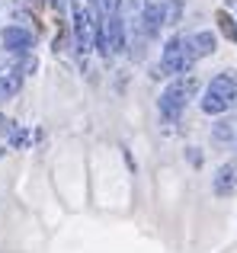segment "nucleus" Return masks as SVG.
I'll use <instances>...</instances> for the list:
<instances>
[{"label": "nucleus", "mask_w": 237, "mask_h": 253, "mask_svg": "<svg viewBox=\"0 0 237 253\" xmlns=\"http://www.w3.org/2000/svg\"><path fill=\"white\" fill-rule=\"evenodd\" d=\"M234 99H237L234 77L231 74H218V77H212L205 96H202V112H208V116H221V112H228L234 106Z\"/></svg>", "instance_id": "1"}, {"label": "nucleus", "mask_w": 237, "mask_h": 253, "mask_svg": "<svg viewBox=\"0 0 237 253\" xmlns=\"http://www.w3.org/2000/svg\"><path fill=\"white\" fill-rule=\"evenodd\" d=\"M196 77H180V81H173L167 86V90L160 93V116L163 119H180L183 116V109H186V103L193 99V93H196Z\"/></svg>", "instance_id": "2"}, {"label": "nucleus", "mask_w": 237, "mask_h": 253, "mask_svg": "<svg viewBox=\"0 0 237 253\" xmlns=\"http://www.w3.org/2000/svg\"><path fill=\"white\" fill-rule=\"evenodd\" d=\"M193 68V58L186 51V36H173L167 45H163L160 55V68H157V77H170V74H186Z\"/></svg>", "instance_id": "3"}, {"label": "nucleus", "mask_w": 237, "mask_h": 253, "mask_svg": "<svg viewBox=\"0 0 237 253\" xmlns=\"http://www.w3.org/2000/svg\"><path fill=\"white\" fill-rule=\"evenodd\" d=\"M71 16H74V48L80 51V55H87V51H90V29H93L90 13H87V6H83L80 0H74Z\"/></svg>", "instance_id": "4"}, {"label": "nucleus", "mask_w": 237, "mask_h": 253, "mask_svg": "<svg viewBox=\"0 0 237 253\" xmlns=\"http://www.w3.org/2000/svg\"><path fill=\"white\" fill-rule=\"evenodd\" d=\"M32 42H36V36H32L29 29H23V26H6V29H3V48L13 51V55L29 51Z\"/></svg>", "instance_id": "5"}, {"label": "nucleus", "mask_w": 237, "mask_h": 253, "mask_svg": "<svg viewBox=\"0 0 237 253\" xmlns=\"http://www.w3.org/2000/svg\"><path fill=\"white\" fill-rule=\"evenodd\" d=\"M215 45H218L215 32H196V36H186V51H189V58H193V64L199 61V58L212 55Z\"/></svg>", "instance_id": "6"}, {"label": "nucleus", "mask_w": 237, "mask_h": 253, "mask_svg": "<svg viewBox=\"0 0 237 253\" xmlns=\"http://www.w3.org/2000/svg\"><path fill=\"white\" fill-rule=\"evenodd\" d=\"M163 26H167V16H163V0H154V3L144 6V36H157Z\"/></svg>", "instance_id": "7"}, {"label": "nucleus", "mask_w": 237, "mask_h": 253, "mask_svg": "<svg viewBox=\"0 0 237 253\" xmlns=\"http://www.w3.org/2000/svg\"><path fill=\"white\" fill-rule=\"evenodd\" d=\"M234 186H237V164H225V167L215 173L212 189H215V196H231Z\"/></svg>", "instance_id": "8"}, {"label": "nucleus", "mask_w": 237, "mask_h": 253, "mask_svg": "<svg viewBox=\"0 0 237 253\" xmlns=\"http://www.w3.org/2000/svg\"><path fill=\"white\" fill-rule=\"evenodd\" d=\"M106 36H109V51L118 55V51L125 48V29H122V19H118V16L106 19Z\"/></svg>", "instance_id": "9"}, {"label": "nucleus", "mask_w": 237, "mask_h": 253, "mask_svg": "<svg viewBox=\"0 0 237 253\" xmlns=\"http://www.w3.org/2000/svg\"><path fill=\"white\" fill-rule=\"evenodd\" d=\"M19 71H3L0 74V99H10V96H16L19 93Z\"/></svg>", "instance_id": "10"}, {"label": "nucleus", "mask_w": 237, "mask_h": 253, "mask_svg": "<svg viewBox=\"0 0 237 253\" xmlns=\"http://www.w3.org/2000/svg\"><path fill=\"white\" fill-rule=\"evenodd\" d=\"M163 16H167V26H176L183 16V3L180 0H163Z\"/></svg>", "instance_id": "11"}, {"label": "nucleus", "mask_w": 237, "mask_h": 253, "mask_svg": "<svg viewBox=\"0 0 237 253\" xmlns=\"http://www.w3.org/2000/svg\"><path fill=\"white\" fill-rule=\"evenodd\" d=\"M215 19H218V29L225 32V36L231 39V42H237V26H234V19L228 16V13H218V16H215Z\"/></svg>", "instance_id": "12"}, {"label": "nucleus", "mask_w": 237, "mask_h": 253, "mask_svg": "<svg viewBox=\"0 0 237 253\" xmlns=\"http://www.w3.org/2000/svg\"><path fill=\"white\" fill-rule=\"evenodd\" d=\"M100 3H103V10H106V16H116L118 6H122V0H100Z\"/></svg>", "instance_id": "13"}, {"label": "nucleus", "mask_w": 237, "mask_h": 253, "mask_svg": "<svg viewBox=\"0 0 237 253\" xmlns=\"http://www.w3.org/2000/svg\"><path fill=\"white\" fill-rule=\"evenodd\" d=\"M36 68H39V61H36V58H26V61H23V68H19V71H23V74H32Z\"/></svg>", "instance_id": "14"}, {"label": "nucleus", "mask_w": 237, "mask_h": 253, "mask_svg": "<svg viewBox=\"0 0 237 253\" xmlns=\"http://www.w3.org/2000/svg\"><path fill=\"white\" fill-rule=\"evenodd\" d=\"M189 161H193L196 167H199V164H202V154H199V148H189Z\"/></svg>", "instance_id": "15"}, {"label": "nucleus", "mask_w": 237, "mask_h": 253, "mask_svg": "<svg viewBox=\"0 0 237 253\" xmlns=\"http://www.w3.org/2000/svg\"><path fill=\"white\" fill-rule=\"evenodd\" d=\"M128 10H131V13H138V10H144V0H128Z\"/></svg>", "instance_id": "16"}, {"label": "nucleus", "mask_w": 237, "mask_h": 253, "mask_svg": "<svg viewBox=\"0 0 237 253\" xmlns=\"http://www.w3.org/2000/svg\"><path fill=\"white\" fill-rule=\"evenodd\" d=\"M51 6H55V10H64V3H68V0H48Z\"/></svg>", "instance_id": "17"}, {"label": "nucleus", "mask_w": 237, "mask_h": 253, "mask_svg": "<svg viewBox=\"0 0 237 253\" xmlns=\"http://www.w3.org/2000/svg\"><path fill=\"white\" fill-rule=\"evenodd\" d=\"M3 64H6V55H0V68H3Z\"/></svg>", "instance_id": "18"}, {"label": "nucleus", "mask_w": 237, "mask_h": 253, "mask_svg": "<svg viewBox=\"0 0 237 253\" xmlns=\"http://www.w3.org/2000/svg\"><path fill=\"white\" fill-rule=\"evenodd\" d=\"M29 3H42V0H29Z\"/></svg>", "instance_id": "19"}]
</instances>
